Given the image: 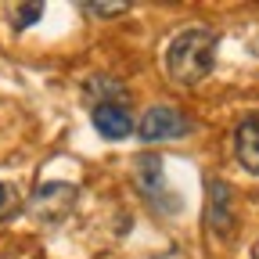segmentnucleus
<instances>
[{
  "instance_id": "obj_1",
  "label": "nucleus",
  "mask_w": 259,
  "mask_h": 259,
  "mask_svg": "<svg viewBox=\"0 0 259 259\" xmlns=\"http://www.w3.org/2000/svg\"><path fill=\"white\" fill-rule=\"evenodd\" d=\"M212 61H216V32L191 25L173 36V44L166 51V72L173 83L194 87L212 72Z\"/></svg>"
},
{
  "instance_id": "obj_2",
  "label": "nucleus",
  "mask_w": 259,
  "mask_h": 259,
  "mask_svg": "<svg viewBox=\"0 0 259 259\" xmlns=\"http://www.w3.org/2000/svg\"><path fill=\"white\" fill-rule=\"evenodd\" d=\"M134 180H137V191L148 198V205H155L158 212H177L180 209V198L169 194L166 169H162V158L158 155H141L134 162Z\"/></svg>"
},
{
  "instance_id": "obj_3",
  "label": "nucleus",
  "mask_w": 259,
  "mask_h": 259,
  "mask_svg": "<svg viewBox=\"0 0 259 259\" xmlns=\"http://www.w3.org/2000/svg\"><path fill=\"white\" fill-rule=\"evenodd\" d=\"M76 198H79V191H76L72 184L47 180V184H40L36 191H32V198H29V216H36L40 223H61L65 216L76 209Z\"/></svg>"
},
{
  "instance_id": "obj_4",
  "label": "nucleus",
  "mask_w": 259,
  "mask_h": 259,
  "mask_svg": "<svg viewBox=\"0 0 259 259\" xmlns=\"http://www.w3.org/2000/svg\"><path fill=\"white\" fill-rule=\"evenodd\" d=\"M191 134V119L169 105H155L144 112V119L137 122V137L144 144H158V141H177Z\"/></svg>"
},
{
  "instance_id": "obj_5",
  "label": "nucleus",
  "mask_w": 259,
  "mask_h": 259,
  "mask_svg": "<svg viewBox=\"0 0 259 259\" xmlns=\"http://www.w3.org/2000/svg\"><path fill=\"white\" fill-rule=\"evenodd\" d=\"M205 227L220 241H227L234 234V227H238V220H234V191L223 180L205 184Z\"/></svg>"
},
{
  "instance_id": "obj_6",
  "label": "nucleus",
  "mask_w": 259,
  "mask_h": 259,
  "mask_svg": "<svg viewBox=\"0 0 259 259\" xmlns=\"http://www.w3.org/2000/svg\"><path fill=\"white\" fill-rule=\"evenodd\" d=\"M90 119H94V130H97L105 141H122V137H130V134L137 130L130 108L119 105V101H108V105L90 108Z\"/></svg>"
},
{
  "instance_id": "obj_7",
  "label": "nucleus",
  "mask_w": 259,
  "mask_h": 259,
  "mask_svg": "<svg viewBox=\"0 0 259 259\" xmlns=\"http://www.w3.org/2000/svg\"><path fill=\"white\" fill-rule=\"evenodd\" d=\"M234 155L241 169L259 177V115H245L234 130Z\"/></svg>"
},
{
  "instance_id": "obj_8",
  "label": "nucleus",
  "mask_w": 259,
  "mask_h": 259,
  "mask_svg": "<svg viewBox=\"0 0 259 259\" xmlns=\"http://www.w3.org/2000/svg\"><path fill=\"white\" fill-rule=\"evenodd\" d=\"M83 11H90V15H97V18H115V15L130 11V4H126V0H108V4H101V0H87Z\"/></svg>"
},
{
  "instance_id": "obj_9",
  "label": "nucleus",
  "mask_w": 259,
  "mask_h": 259,
  "mask_svg": "<svg viewBox=\"0 0 259 259\" xmlns=\"http://www.w3.org/2000/svg\"><path fill=\"white\" fill-rule=\"evenodd\" d=\"M44 15V4H25L18 8V18H15V29H29V25H36Z\"/></svg>"
},
{
  "instance_id": "obj_10",
  "label": "nucleus",
  "mask_w": 259,
  "mask_h": 259,
  "mask_svg": "<svg viewBox=\"0 0 259 259\" xmlns=\"http://www.w3.org/2000/svg\"><path fill=\"white\" fill-rule=\"evenodd\" d=\"M15 209H18V198H15V191H11L4 180H0V223H4V220H8Z\"/></svg>"
}]
</instances>
